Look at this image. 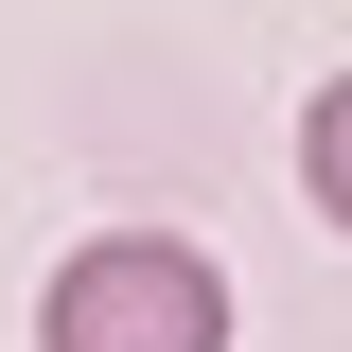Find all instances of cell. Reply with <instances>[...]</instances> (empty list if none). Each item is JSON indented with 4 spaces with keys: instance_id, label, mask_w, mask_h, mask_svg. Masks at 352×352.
<instances>
[{
    "instance_id": "6da1fadb",
    "label": "cell",
    "mask_w": 352,
    "mask_h": 352,
    "mask_svg": "<svg viewBox=\"0 0 352 352\" xmlns=\"http://www.w3.org/2000/svg\"><path fill=\"white\" fill-rule=\"evenodd\" d=\"M36 352H229V264L176 229H88L36 282Z\"/></svg>"
},
{
    "instance_id": "7a4b0ae2",
    "label": "cell",
    "mask_w": 352,
    "mask_h": 352,
    "mask_svg": "<svg viewBox=\"0 0 352 352\" xmlns=\"http://www.w3.org/2000/svg\"><path fill=\"white\" fill-rule=\"evenodd\" d=\"M300 194H317V212L352 229V71H335V88L300 106Z\"/></svg>"
}]
</instances>
